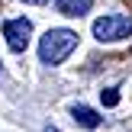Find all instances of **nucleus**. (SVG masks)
Instances as JSON below:
<instances>
[{"instance_id":"obj_6","label":"nucleus","mask_w":132,"mask_h":132,"mask_svg":"<svg viewBox=\"0 0 132 132\" xmlns=\"http://www.w3.org/2000/svg\"><path fill=\"white\" fill-rule=\"evenodd\" d=\"M100 100H103V106H116V103H119V90H116V87L100 90Z\"/></svg>"},{"instance_id":"obj_3","label":"nucleus","mask_w":132,"mask_h":132,"mask_svg":"<svg viewBox=\"0 0 132 132\" xmlns=\"http://www.w3.org/2000/svg\"><path fill=\"white\" fill-rule=\"evenodd\" d=\"M3 39H6V45H10V52H26V45H29V39H32V23L26 16L6 19L3 23Z\"/></svg>"},{"instance_id":"obj_1","label":"nucleus","mask_w":132,"mask_h":132,"mask_svg":"<svg viewBox=\"0 0 132 132\" xmlns=\"http://www.w3.org/2000/svg\"><path fill=\"white\" fill-rule=\"evenodd\" d=\"M74 48H77V32L74 29H48L39 39V58H42V64H61Z\"/></svg>"},{"instance_id":"obj_4","label":"nucleus","mask_w":132,"mask_h":132,"mask_svg":"<svg viewBox=\"0 0 132 132\" xmlns=\"http://www.w3.org/2000/svg\"><path fill=\"white\" fill-rule=\"evenodd\" d=\"M71 119H74L81 129H97V126L103 122V116L97 113V110H90V106H84V103H77V106H71Z\"/></svg>"},{"instance_id":"obj_5","label":"nucleus","mask_w":132,"mask_h":132,"mask_svg":"<svg viewBox=\"0 0 132 132\" xmlns=\"http://www.w3.org/2000/svg\"><path fill=\"white\" fill-rule=\"evenodd\" d=\"M52 3L61 16H84V13H90L94 0H52Z\"/></svg>"},{"instance_id":"obj_7","label":"nucleus","mask_w":132,"mask_h":132,"mask_svg":"<svg viewBox=\"0 0 132 132\" xmlns=\"http://www.w3.org/2000/svg\"><path fill=\"white\" fill-rule=\"evenodd\" d=\"M23 3H32V6H36V3H45V0H23Z\"/></svg>"},{"instance_id":"obj_2","label":"nucleus","mask_w":132,"mask_h":132,"mask_svg":"<svg viewBox=\"0 0 132 132\" xmlns=\"http://www.w3.org/2000/svg\"><path fill=\"white\" fill-rule=\"evenodd\" d=\"M132 36V16L126 13H106V16L94 19V39L97 42H119Z\"/></svg>"}]
</instances>
